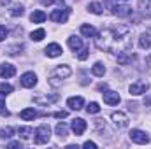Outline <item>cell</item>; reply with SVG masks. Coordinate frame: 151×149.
Masks as SVG:
<instances>
[{
  "mask_svg": "<svg viewBox=\"0 0 151 149\" xmlns=\"http://www.w3.org/2000/svg\"><path fill=\"white\" fill-rule=\"evenodd\" d=\"M130 140L135 142V144H150V135L139 128H134L130 132Z\"/></svg>",
  "mask_w": 151,
  "mask_h": 149,
  "instance_id": "6",
  "label": "cell"
},
{
  "mask_svg": "<svg viewBox=\"0 0 151 149\" xmlns=\"http://www.w3.org/2000/svg\"><path fill=\"white\" fill-rule=\"evenodd\" d=\"M88 58V49L86 47H83L81 49V53H79V60H86Z\"/></svg>",
  "mask_w": 151,
  "mask_h": 149,
  "instance_id": "34",
  "label": "cell"
},
{
  "mask_svg": "<svg viewBox=\"0 0 151 149\" xmlns=\"http://www.w3.org/2000/svg\"><path fill=\"white\" fill-rule=\"evenodd\" d=\"M139 9L142 14L151 16V0H139Z\"/></svg>",
  "mask_w": 151,
  "mask_h": 149,
  "instance_id": "20",
  "label": "cell"
},
{
  "mask_svg": "<svg viewBox=\"0 0 151 149\" xmlns=\"http://www.w3.org/2000/svg\"><path fill=\"white\" fill-rule=\"evenodd\" d=\"M111 119H113V123L118 128H127V126H128V121H130L128 116L121 111H114L113 114H111Z\"/></svg>",
  "mask_w": 151,
  "mask_h": 149,
  "instance_id": "7",
  "label": "cell"
},
{
  "mask_svg": "<svg viewBox=\"0 0 151 149\" xmlns=\"http://www.w3.org/2000/svg\"><path fill=\"white\" fill-rule=\"evenodd\" d=\"M91 72H93V75H97V77H102V75L106 74V67H104V63L97 62V63L91 67Z\"/></svg>",
  "mask_w": 151,
  "mask_h": 149,
  "instance_id": "23",
  "label": "cell"
},
{
  "mask_svg": "<svg viewBox=\"0 0 151 149\" xmlns=\"http://www.w3.org/2000/svg\"><path fill=\"white\" fill-rule=\"evenodd\" d=\"M30 19H32V23H44V21H46V12H42V11H34V12L30 14Z\"/></svg>",
  "mask_w": 151,
  "mask_h": 149,
  "instance_id": "19",
  "label": "cell"
},
{
  "mask_svg": "<svg viewBox=\"0 0 151 149\" xmlns=\"http://www.w3.org/2000/svg\"><path fill=\"white\" fill-rule=\"evenodd\" d=\"M150 46H151V39L148 34H142L141 37H139V47L141 49H150Z\"/></svg>",
  "mask_w": 151,
  "mask_h": 149,
  "instance_id": "24",
  "label": "cell"
},
{
  "mask_svg": "<svg viewBox=\"0 0 151 149\" xmlns=\"http://www.w3.org/2000/svg\"><path fill=\"white\" fill-rule=\"evenodd\" d=\"M0 91H2V93H5V95H9V93H12V91H14V88H12L11 84H7V82H2V84H0Z\"/></svg>",
  "mask_w": 151,
  "mask_h": 149,
  "instance_id": "31",
  "label": "cell"
},
{
  "mask_svg": "<svg viewBox=\"0 0 151 149\" xmlns=\"http://www.w3.org/2000/svg\"><path fill=\"white\" fill-rule=\"evenodd\" d=\"M44 53H46V56H49V58H56V56L62 54V46L56 44V42H53V44H49V46L44 49Z\"/></svg>",
  "mask_w": 151,
  "mask_h": 149,
  "instance_id": "13",
  "label": "cell"
},
{
  "mask_svg": "<svg viewBox=\"0 0 151 149\" xmlns=\"http://www.w3.org/2000/svg\"><path fill=\"white\" fill-rule=\"evenodd\" d=\"M81 35H84V37H95L97 30L91 25H81Z\"/></svg>",
  "mask_w": 151,
  "mask_h": 149,
  "instance_id": "18",
  "label": "cell"
},
{
  "mask_svg": "<svg viewBox=\"0 0 151 149\" xmlns=\"http://www.w3.org/2000/svg\"><path fill=\"white\" fill-rule=\"evenodd\" d=\"M35 116H37V112H35V109H34V107L23 109V111L19 112V117H21L23 121H32V119H34Z\"/></svg>",
  "mask_w": 151,
  "mask_h": 149,
  "instance_id": "16",
  "label": "cell"
},
{
  "mask_svg": "<svg viewBox=\"0 0 151 149\" xmlns=\"http://www.w3.org/2000/svg\"><path fill=\"white\" fill-rule=\"evenodd\" d=\"M148 88H150V84L148 82H142V81H139V82H134V84H130V95H142V93H146L148 91Z\"/></svg>",
  "mask_w": 151,
  "mask_h": 149,
  "instance_id": "9",
  "label": "cell"
},
{
  "mask_svg": "<svg viewBox=\"0 0 151 149\" xmlns=\"http://www.w3.org/2000/svg\"><path fill=\"white\" fill-rule=\"evenodd\" d=\"M69 47L72 51H81L83 49V40L79 37H69Z\"/></svg>",
  "mask_w": 151,
  "mask_h": 149,
  "instance_id": "17",
  "label": "cell"
},
{
  "mask_svg": "<svg viewBox=\"0 0 151 149\" xmlns=\"http://www.w3.org/2000/svg\"><path fill=\"white\" fill-rule=\"evenodd\" d=\"M144 105L148 107V105H151V95H148L146 98H144Z\"/></svg>",
  "mask_w": 151,
  "mask_h": 149,
  "instance_id": "38",
  "label": "cell"
},
{
  "mask_svg": "<svg viewBox=\"0 0 151 149\" xmlns=\"http://www.w3.org/2000/svg\"><path fill=\"white\" fill-rule=\"evenodd\" d=\"M12 135H14V128H11V126H5L0 130V139H11Z\"/></svg>",
  "mask_w": 151,
  "mask_h": 149,
  "instance_id": "28",
  "label": "cell"
},
{
  "mask_svg": "<svg viewBox=\"0 0 151 149\" xmlns=\"http://www.w3.org/2000/svg\"><path fill=\"white\" fill-rule=\"evenodd\" d=\"M23 12H25V7L23 5H12V9H11V16H14V18L16 16H21Z\"/></svg>",
  "mask_w": 151,
  "mask_h": 149,
  "instance_id": "30",
  "label": "cell"
},
{
  "mask_svg": "<svg viewBox=\"0 0 151 149\" xmlns=\"http://www.w3.org/2000/svg\"><path fill=\"white\" fill-rule=\"evenodd\" d=\"M70 128H72V132L76 135H83V132L86 130V121L81 119V117H76L74 121L70 123Z\"/></svg>",
  "mask_w": 151,
  "mask_h": 149,
  "instance_id": "12",
  "label": "cell"
},
{
  "mask_svg": "<svg viewBox=\"0 0 151 149\" xmlns=\"http://www.w3.org/2000/svg\"><path fill=\"white\" fill-rule=\"evenodd\" d=\"M55 117H67V111H60V112H55Z\"/></svg>",
  "mask_w": 151,
  "mask_h": 149,
  "instance_id": "36",
  "label": "cell"
},
{
  "mask_svg": "<svg viewBox=\"0 0 151 149\" xmlns=\"http://www.w3.org/2000/svg\"><path fill=\"white\" fill-rule=\"evenodd\" d=\"M55 132H56V135H58L60 139H65V137L69 135V128H67V125H63V123H58L56 128H55Z\"/></svg>",
  "mask_w": 151,
  "mask_h": 149,
  "instance_id": "21",
  "label": "cell"
},
{
  "mask_svg": "<svg viewBox=\"0 0 151 149\" xmlns=\"http://www.w3.org/2000/svg\"><path fill=\"white\" fill-rule=\"evenodd\" d=\"M67 107L72 109V111L83 109V107H84V98H83V97H70V98L67 100Z\"/></svg>",
  "mask_w": 151,
  "mask_h": 149,
  "instance_id": "11",
  "label": "cell"
},
{
  "mask_svg": "<svg viewBox=\"0 0 151 149\" xmlns=\"http://www.w3.org/2000/svg\"><path fill=\"white\" fill-rule=\"evenodd\" d=\"M102 97H104V102H106L107 105H118V104L121 102L119 95H118L116 91H111V90L104 91V93H102Z\"/></svg>",
  "mask_w": 151,
  "mask_h": 149,
  "instance_id": "8",
  "label": "cell"
},
{
  "mask_svg": "<svg viewBox=\"0 0 151 149\" xmlns=\"http://www.w3.org/2000/svg\"><path fill=\"white\" fill-rule=\"evenodd\" d=\"M116 2H123V4H128V0H116Z\"/></svg>",
  "mask_w": 151,
  "mask_h": 149,
  "instance_id": "39",
  "label": "cell"
},
{
  "mask_svg": "<svg viewBox=\"0 0 151 149\" xmlns=\"http://www.w3.org/2000/svg\"><path fill=\"white\" fill-rule=\"evenodd\" d=\"M95 44L99 49L107 53H123L130 47V30L127 27L107 28L95 35Z\"/></svg>",
  "mask_w": 151,
  "mask_h": 149,
  "instance_id": "1",
  "label": "cell"
},
{
  "mask_svg": "<svg viewBox=\"0 0 151 149\" xmlns=\"http://www.w3.org/2000/svg\"><path fill=\"white\" fill-rule=\"evenodd\" d=\"M34 135H35V137H34L35 144H46V142H49V139H51V128H49L47 125H40V126H37V130H35Z\"/></svg>",
  "mask_w": 151,
  "mask_h": 149,
  "instance_id": "3",
  "label": "cell"
},
{
  "mask_svg": "<svg viewBox=\"0 0 151 149\" xmlns=\"http://www.w3.org/2000/svg\"><path fill=\"white\" fill-rule=\"evenodd\" d=\"M18 133L21 135V139H30L35 132H34V128H30V126H19V128H18Z\"/></svg>",
  "mask_w": 151,
  "mask_h": 149,
  "instance_id": "22",
  "label": "cell"
},
{
  "mask_svg": "<svg viewBox=\"0 0 151 149\" xmlns=\"http://www.w3.org/2000/svg\"><path fill=\"white\" fill-rule=\"evenodd\" d=\"M44 37H46V32H44V28H39V30H35V32H32V34H30V39H32V40H35V42L42 40Z\"/></svg>",
  "mask_w": 151,
  "mask_h": 149,
  "instance_id": "27",
  "label": "cell"
},
{
  "mask_svg": "<svg viewBox=\"0 0 151 149\" xmlns=\"http://www.w3.org/2000/svg\"><path fill=\"white\" fill-rule=\"evenodd\" d=\"M21 84L25 88H34L37 84V75L34 74V72H25V74L21 75Z\"/></svg>",
  "mask_w": 151,
  "mask_h": 149,
  "instance_id": "10",
  "label": "cell"
},
{
  "mask_svg": "<svg viewBox=\"0 0 151 149\" xmlns=\"http://www.w3.org/2000/svg\"><path fill=\"white\" fill-rule=\"evenodd\" d=\"M83 148H86V149H97V144H95V142H91V140H86V142L83 144Z\"/></svg>",
  "mask_w": 151,
  "mask_h": 149,
  "instance_id": "33",
  "label": "cell"
},
{
  "mask_svg": "<svg viewBox=\"0 0 151 149\" xmlns=\"http://www.w3.org/2000/svg\"><path fill=\"white\" fill-rule=\"evenodd\" d=\"M113 14L119 16V18H127V16H132L134 14V9L128 5V4H123V2H118L113 5Z\"/></svg>",
  "mask_w": 151,
  "mask_h": 149,
  "instance_id": "5",
  "label": "cell"
},
{
  "mask_svg": "<svg viewBox=\"0 0 151 149\" xmlns=\"http://www.w3.org/2000/svg\"><path fill=\"white\" fill-rule=\"evenodd\" d=\"M39 2H40L42 5H51V4H53V2H56V0H39Z\"/></svg>",
  "mask_w": 151,
  "mask_h": 149,
  "instance_id": "37",
  "label": "cell"
},
{
  "mask_svg": "<svg viewBox=\"0 0 151 149\" xmlns=\"http://www.w3.org/2000/svg\"><path fill=\"white\" fill-rule=\"evenodd\" d=\"M86 112L88 114H97V112H100V105L97 102H90L88 107H86Z\"/></svg>",
  "mask_w": 151,
  "mask_h": 149,
  "instance_id": "29",
  "label": "cell"
},
{
  "mask_svg": "<svg viewBox=\"0 0 151 149\" xmlns=\"http://www.w3.org/2000/svg\"><path fill=\"white\" fill-rule=\"evenodd\" d=\"M88 11L93 12V14H102V5L99 2H90L88 4Z\"/></svg>",
  "mask_w": 151,
  "mask_h": 149,
  "instance_id": "26",
  "label": "cell"
},
{
  "mask_svg": "<svg viewBox=\"0 0 151 149\" xmlns=\"http://www.w3.org/2000/svg\"><path fill=\"white\" fill-rule=\"evenodd\" d=\"M70 74H72V70H70L69 65H58V67L51 72V75H49V84H51V86H60V82H62L63 79H67Z\"/></svg>",
  "mask_w": 151,
  "mask_h": 149,
  "instance_id": "2",
  "label": "cell"
},
{
  "mask_svg": "<svg viewBox=\"0 0 151 149\" xmlns=\"http://www.w3.org/2000/svg\"><path fill=\"white\" fill-rule=\"evenodd\" d=\"M58 100V95H49V97H35L34 98V102L39 104V105H49V104H53V102H56Z\"/></svg>",
  "mask_w": 151,
  "mask_h": 149,
  "instance_id": "15",
  "label": "cell"
},
{
  "mask_svg": "<svg viewBox=\"0 0 151 149\" xmlns=\"http://www.w3.org/2000/svg\"><path fill=\"white\" fill-rule=\"evenodd\" d=\"M7 148L9 149H21V142H9V144H7Z\"/></svg>",
  "mask_w": 151,
  "mask_h": 149,
  "instance_id": "35",
  "label": "cell"
},
{
  "mask_svg": "<svg viewBox=\"0 0 151 149\" xmlns=\"http://www.w3.org/2000/svg\"><path fill=\"white\" fill-rule=\"evenodd\" d=\"M0 116H4V117L9 116V111L5 109V93H2V91H0Z\"/></svg>",
  "mask_w": 151,
  "mask_h": 149,
  "instance_id": "25",
  "label": "cell"
},
{
  "mask_svg": "<svg viewBox=\"0 0 151 149\" xmlns=\"http://www.w3.org/2000/svg\"><path fill=\"white\" fill-rule=\"evenodd\" d=\"M69 14H70V9H67V7L62 9V7H60V9H55V11L49 14V19L55 21V23H67Z\"/></svg>",
  "mask_w": 151,
  "mask_h": 149,
  "instance_id": "4",
  "label": "cell"
},
{
  "mask_svg": "<svg viewBox=\"0 0 151 149\" xmlns=\"http://www.w3.org/2000/svg\"><path fill=\"white\" fill-rule=\"evenodd\" d=\"M7 34H9V32H7V28H5L4 25H0V42H2V40H5Z\"/></svg>",
  "mask_w": 151,
  "mask_h": 149,
  "instance_id": "32",
  "label": "cell"
},
{
  "mask_svg": "<svg viewBox=\"0 0 151 149\" xmlns=\"http://www.w3.org/2000/svg\"><path fill=\"white\" fill-rule=\"evenodd\" d=\"M14 74H16L14 65H11V63H2V65H0V77L9 79V77H12Z\"/></svg>",
  "mask_w": 151,
  "mask_h": 149,
  "instance_id": "14",
  "label": "cell"
}]
</instances>
